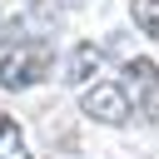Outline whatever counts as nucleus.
<instances>
[{
  "label": "nucleus",
  "instance_id": "obj_1",
  "mask_svg": "<svg viewBox=\"0 0 159 159\" xmlns=\"http://www.w3.org/2000/svg\"><path fill=\"white\" fill-rule=\"evenodd\" d=\"M50 70H55V50H50V45L10 50V55L0 60V89H30V84H40Z\"/></svg>",
  "mask_w": 159,
  "mask_h": 159
},
{
  "label": "nucleus",
  "instance_id": "obj_2",
  "mask_svg": "<svg viewBox=\"0 0 159 159\" xmlns=\"http://www.w3.org/2000/svg\"><path fill=\"white\" fill-rule=\"evenodd\" d=\"M124 99H129V109L139 114V119H159V65L154 60H129L124 65Z\"/></svg>",
  "mask_w": 159,
  "mask_h": 159
},
{
  "label": "nucleus",
  "instance_id": "obj_3",
  "mask_svg": "<svg viewBox=\"0 0 159 159\" xmlns=\"http://www.w3.org/2000/svg\"><path fill=\"white\" fill-rule=\"evenodd\" d=\"M80 109L94 119V124H124L134 109H129V99H124V89L119 84H109V80H94L84 94H80Z\"/></svg>",
  "mask_w": 159,
  "mask_h": 159
},
{
  "label": "nucleus",
  "instance_id": "obj_4",
  "mask_svg": "<svg viewBox=\"0 0 159 159\" xmlns=\"http://www.w3.org/2000/svg\"><path fill=\"white\" fill-rule=\"evenodd\" d=\"M99 70H104V45H89V40L75 45L70 60H65V80H70V84H89Z\"/></svg>",
  "mask_w": 159,
  "mask_h": 159
},
{
  "label": "nucleus",
  "instance_id": "obj_5",
  "mask_svg": "<svg viewBox=\"0 0 159 159\" xmlns=\"http://www.w3.org/2000/svg\"><path fill=\"white\" fill-rule=\"evenodd\" d=\"M129 20H134L139 35L159 40V0H129Z\"/></svg>",
  "mask_w": 159,
  "mask_h": 159
},
{
  "label": "nucleus",
  "instance_id": "obj_6",
  "mask_svg": "<svg viewBox=\"0 0 159 159\" xmlns=\"http://www.w3.org/2000/svg\"><path fill=\"white\" fill-rule=\"evenodd\" d=\"M0 159H30L25 134H20V124H15L10 114H0Z\"/></svg>",
  "mask_w": 159,
  "mask_h": 159
}]
</instances>
